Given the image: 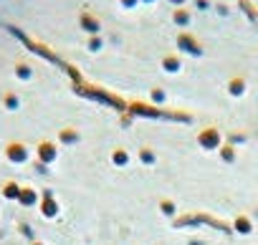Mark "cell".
Listing matches in <instances>:
<instances>
[{"label":"cell","instance_id":"cell-1","mask_svg":"<svg viewBox=\"0 0 258 245\" xmlns=\"http://www.w3.org/2000/svg\"><path fill=\"white\" fill-rule=\"evenodd\" d=\"M6 154H8V159H11V162H23V159L28 157L26 147H23V144H18V142H11V144L6 147Z\"/></svg>","mask_w":258,"mask_h":245},{"label":"cell","instance_id":"cell-2","mask_svg":"<svg viewBox=\"0 0 258 245\" xmlns=\"http://www.w3.org/2000/svg\"><path fill=\"white\" fill-rule=\"evenodd\" d=\"M3 104H6V109H11V111H16L18 109V104H21V99L13 94V91H8L6 96H3Z\"/></svg>","mask_w":258,"mask_h":245},{"label":"cell","instance_id":"cell-4","mask_svg":"<svg viewBox=\"0 0 258 245\" xmlns=\"http://www.w3.org/2000/svg\"><path fill=\"white\" fill-rule=\"evenodd\" d=\"M18 76H21V78H28V76H31V71H28V66H23V63H18Z\"/></svg>","mask_w":258,"mask_h":245},{"label":"cell","instance_id":"cell-3","mask_svg":"<svg viewBox=\"0 0 258 245\" xmlns=\"http://www.w3.org/2000/svg\"><path fill=\"white\" fill-rule=\"evenodd\" d=\"M3 195H6V197H18V187H16V182L3 185Z\"/></svg>","mask_w":258,"mask_h":245}]
</instances>
